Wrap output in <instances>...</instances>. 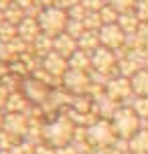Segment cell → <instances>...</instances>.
I'll use <instances>...</instances> for the list:
<instances>
[{
    "mask_svg": "<svg viewBox=\"0 0 148 154\" xmlns=\"http://www.w3.org/2000/svg\"><path fill=\"white\" fill-rule=\"evenodd\" d=\"M77 130L75 122L67 118V116H61L53 122H49L45 128H43V134H45V142L51 144L53 148H59V146H65L73 140V134Z\"/></svg>",
    "mask_w": 148,
    "mask_h": 154,
    "instance_id": "obj_1",
    "label": "cell"
},
{
    "mask_svg": "<svg viewBox=\"0 0 148 154\" xmlns=\"http://www.w3.org/2000/svg\"><path fill=\"white\" fill-rule=\"evenodd\" d=\"M109 122H112V126H114V130H116L120 140H130L138 130H142L140 116L136 114L130 106H122V108L114 114V118H112Z\"/></svg>",
    "mask_w": 148,
    "mask_h": 154,
    "instance_id": "obj_2",
    "label": "cell"
},
{
    "mask_svg": "<svg viewBox=\"0 0 148 154\" xmlns=\"http://www.w3.org/2000/svg\"><path fill=\"white\" fill-rule=\"evenodd\" d=\"M87 140H89V144L95 152L101 148L114 146L118 142V134L109 120H95L91 126H87Z\"/></svg>",
    "mask_w": 148,
    "mask_h": 154,
    "instance_id": "obj_3",
    "label": "cell"
},
{
    "mask_svg": "<svg viewBox=\"0 0 148 154\" xmlns=\"http://www.w3.org/2000/svg\"><path fill=\"white\" fill-rule=\"evenodd\" d=\"M37 20H39V24H41L43 35L57 37V35L65 32L67 23H69V14H67L65 10H61V8H57V6H49L47 10H43L39 14Z\"/></svg>",
    "mask_w": 148,
    "mask_h": 154,
    "instance_id": "obj_4",
    "label": "cell"
},
{
    "mask_svg": "<svg viewBox=\"0 0 148 154\" xmlns=\"http://www.w3.org/2000/svg\"><path fill=\"white\" fill-rule=\"evenodd\" d=\"M106 93L114 101H118L120 106H130L132 100L136 97L132 91V83L128 77H122V75H116L112 77L108 83H106Z\"/></svg>",
    "mask_w": 148,
    "mask_h": 154,
    "instance_id": "obj_5",
    "label": "cell"
},
{
    "mask_svg": "<svg viewBox=\"0 0 148 154\" xmlns=\"http://www.w3.org/2000/svg\"><path fill=\"white\" fill-rule=\"evenodd\" d=\"M97 35H100V43L101 47H106V49H109V51H120V49H124L126 45V35L122 29H120V24L114 23V24H103L100 31H97Z\"/></svg>",
    "mask_w": 148,
    "mask_h": 154,
    "instance_id": "obj_6",
    "label": "cell"
},
{
    "mask_svg": "<svg viewBox=\"0 0 148 154\" xmlns=\"http://www.w3.org/2000/svg\"><path fill=\"white\" fill-rule=\"evenodd\" d=\"M63 81H65V87L69 91L77 93V95H85L89 89H91V77L87 71H75V69H69L65 75H63Z\"/></svg>",
    "mask_w": 148,
    "mask_h": 154,
    "instance_id": "obj_7",
    "label": "cell"
},
{
    "mask_svg": "<svg viewBox=\"0 0 148 154\" xmlns=\"http://www.w3.org/2000/svg\"><path fill=\"white\" fill-rule=\"evenodd\" d=\"M31 128V120L24 114H6L4 116V132L12 134L16 138H24Z\"/></svg>",
    "mask_w": 148,
    "mask_h": 154,
    "instance_id": "obj_8",
    "label": "cell"
},
{
    "mask_svg": "<svg viewBox=\"0 0 148 154\" xmlns=\"http://www.w3.org/2000/svg\"><path fill=\"white\" fill-rule=\"evenodd\" d=\"M77 49H79L77 38L71 37L69 32H61V35L53 37V53H57V55H61V57H65L67 61H69V57L75 53Z\"/></svg>",
    "mask_w": 148,
    "mask_h": 154,
    "instance_id": "obj_9",
    "label": "cell"
},
{
    "mask_svg": "<svg viewBox=\"0 0 148 154\" xmlns=\"http://www.w3.org/2000/svg\"><path fill=\"white\" fill-rule=\"evenodd\" d=\"M43 69L47 71V75H55V77H63L69 71V61L61 57L57 53H49L43 59Z\"/></svg>",
    "mask_w": 148,
    "mask_h": 154,
    "instance_id": "obj_10",
    "label": "cell"
},
{
    "mask_svg": "<svg viewBox=\"0 0 148 154\" xmlns=\"http://www.w3.org/2000/svg\"><path fill=\"white\" fill-rule=\"evenodd\" d=\"M43 35V31H41V24L37 18H24L23 23L18 24V37H23L24 41H31V43H35L37 38Z\"/></svg>",
    "mask_w": 148,
    "mask_h": 154,
    "instance_id": "obj_11",
    "label": "cell"
},
{
    "mask_svg": "<svg viewBox=\"0 0 148 154\" xmlns=\"http://www.w3.org/2000/svg\"><path fill=\"white\" fill-rule=\"evenodd\" d=\"M128 152L130 154H148V130L142 128L128 140Z\"/></svg>",
    "mask_w": 148,
    "mask_h": 154,
    "instance_id": "obj_12",
    "label": "cell"
},
{
    "mask_svg": "<svg viewBox=\"0 0 148 154\" xmlns=\"http://www.w3.org/2000/svg\"><path fill=\"white\" fill-rule=\"evenodd\" d=\"M132 91L136 97H148V69H140L130 77Z\"/></svg>",
    "mask_w": 148,
    "mask_h": 154,
    "instance_id": "obj_13",
    "label": "cell"
},
{
    "mask_svg": "<svg viewBox=\"0 0 148 154\" xmlns=\"http://www.w3.org/2000/svg\"><path fill=\"white\" fill-rule=\"evenodd\" d=\"M69 69H75V71H91V53H85L77 49L75 53L69 57Z\"/></svg>",
    "mask_w": 148,
    "mask_h": 154,
    "instance_id": "obj_14",
    "label": "cell"
},
{
    "mask_svg": "<svg viewBox=\"0 0 148 154\" xmlns=\"http://www.w3.org/2000/svg\"><path fill=\"white\" fill-rule=\"evenodd\" d=\"M118 24H120V29H122L126 35H136L142 23H140V18L136 16V12H126V14H120Z\"/></svg>",
    "mask_w": 148,
    "mask_h": 154,
    "instance_id": "obj_15",
    "label": "cell"
},
{
    "mask_svg": "<svg viewBox=\"0 0 148 154\" xmlns=\"http://www.w3.org/2000/svg\"><path fill=\"white\" fill-rule=\"evenodd\" d=\"M29 108V97H24L20 93H10L6 101V109L8 114H24V109Z\"/></svg>",
    "mask_w": 148,
    "mask_h": 154,
    "instance_id": "obj_16",
    "label": "cell"
},
{
    "mask_svg": "<svg viewBox=\"0 0 148 154\" xmlns=\"http://www.w3.org/2000/svg\"><path fill=\"white\" fill-rule=\"evenodd\" d=\"M109 6L116 10L118 14H126V12H134L138 0H109Z\"/></svg>",
    "mask_w": 148,
    "mask_h": 154,
    "instance_id": "obj_17",
    "label": "cell"
},
{
    "mask_svg": "<svg viewBox=\"0 0 148 154\" xmlns=\"http://www.w3.org/2000/svg\"><path fill=\"white\" fill-rule=\"evenodd\" d=\"M130 108L140 116V120L148 118V97H134L132 103H130Z\"/></svg>",
    "mask_w": 148,
    "mask_h": 154,
    "instance_id": "obj_18",
    "label": "cell"
},
{
    "mask_svg": "<svg viewBox=\"0 0 148 154\" xmlns=\"http://www.w3.org/2000/svg\"><path fill=\"white\" fill-rule=\"evenodd\" d=\"M100 16H101V20H103V24H114V23H118V18H120V14H118L109 4H106V6L100 10Z\"/></svg>",
    "mask_w": 148,
    "mask_h": 154,
    "instance_id": "obj_19",
    "label": "cell"
},
{
    "mask_svg": "<svg viewBox=\"0 0 148 154\" xmlns=\"http://www.w3.org/2000/svg\"><path fill=\"white\" fill-rule=\"evenodd\" d=\"M35 148H37V144H32V142H29V140L23 138L10 152L12 154H35Z\"/></svg>",
    "mask_w": 148,
    "mask_h": 154,
    "instance_id": "obj_20",
    "label": "cell"
},
{
    "mask_svg": "<svg viewBox=\"0 0 148 154\" xmlns=\"http://www.w3.org/2000/svg\"><path fill=\"white\" fill-rule=\"evenodd\" d=\"M134 12H136V16L140 18V23H148V0H138Z\"/></svg>",
    "mask_w": 148,
    "mask_h": 154,
    "instance_id": "obj_21",
    "label": "cell"
},
{
    "mask_svg": "<svg viewBox=\"0 0 148 154\" xmlns=\"http://www.w3.org/2000/svg\"><path fill=\"white\" fill-rule=\"evenodd\" d=\"M81 6L85 8L87 12H100L106 4H103V0H81Z\"/></svg>",
    "mask_w": 148,
    "mask_h": 154,
    "instance_id": "obj_22",
    "label": "cell"
},
{
    "mask_svg": "<svg viewBox=\"0 0 148 154\" xmlns=\"http://www.w3.org/2000/svg\"><path fill=\"white\" fill-rule=\"evenodd\" d=\"M55 154H79V150L73 144H65V146H59V148H55Z\"/></svg>",
    "mask_w": 148,
    "mask_h": 154,
    "instance_id": "obj_23",
    "label": "cell"
},
{
    "mask_svg": "<svg viewBox=\"0 0 148 154\" xmlns=\"http://www.w3.org/2000/svg\"><path fill=\"white\" fill-rule=\"evenodd\" d=\"M35 154H55V148L51 144H47V142H43V144H37Z\"/></svg>",
    "mask_w": 148,
    "mask_h": 154,
    "instance_id": "obj_24",
    "label": "cell"
},
{
    "mask_svg": "<svg viewBox=\"0 0 148 154\" xmlns=\"http://www.w3.org/2000/svg\"><path fill=\"white\" fill-rule=\"evenodd\" d=\"M8 95H10V93H8L6 89H4V87H2V85H0V109H2V108H6Z\"/></svg>",
    "mask_w": 148,
    "mask_h": 154,
    "instance_id": "obj_25",
    "label": "cell"
},
{
    "mask_svg": "<svg viewBox=\"0 0 148 154\" xmlns=\"http://www.w3.org/2000/svg\"><path fill=\"white\" fill-rule=\"evenodd\" d=\"M4 130V114H0V132Z\"/></svg>",
    "mask_w": 148,
    "mask_h": 154,
    "instance_id": "obj_26",
    "label": "cell"
},
{
    "mask_svg": "<svg viewBox=\"0 0 148 154\" xmlns=\"http://www.w3.org/2000/svg\"><path fill=\"white\" fill-rule=\"evenodd\" d=\"M142 128H146V130H148V118H144V120H142Z\"/></svg>",
    "mask_w": 148,
    "mask_h": 154,
    "instance_id": "obj_27",
    "label": "cell"
},
{
    "mask_svg": "<svg viewBox=\"0 0 148 154\" xmlns=\"http://www.w3.org/2000/svg\"><path fill=\"white\" fill-rule=\"evenodd\" d=\"M0 154H12L10 150H0Z\"/></svg>",
    "mask_w": 148,
    "mask_h": 154,
    "instance_id": "obj_28",
    "label": "cell"
},
{
    "mask_svg": "<svg viewBox=\"0 0 148 154\" xmlns=\"http://www.w3.org/2000/svg\"><path fill=\"white\" fill-rule=\"evenodd\" d=\"M85 154H95V152H85Z\"/></svg>",
    "mask_w": 148,
    "mask_h": 154,
    "instance_id": "obj_29",
    "label": "cell"
},
{
    "mask_svg": "<svg viewBox=\"0 0 148 154\" xmlns=\"http://www.w3.org/2000/svg\"><path fill=\"white\" fill-rule=\"evenodd\" d=\"M0 150H2V148H0Z\"/></svg>",
    "mask_w": 148,
    "mask_h": 154,
    "instance_id": "obj_30",
    "label": "cell"
}]
</instances>
